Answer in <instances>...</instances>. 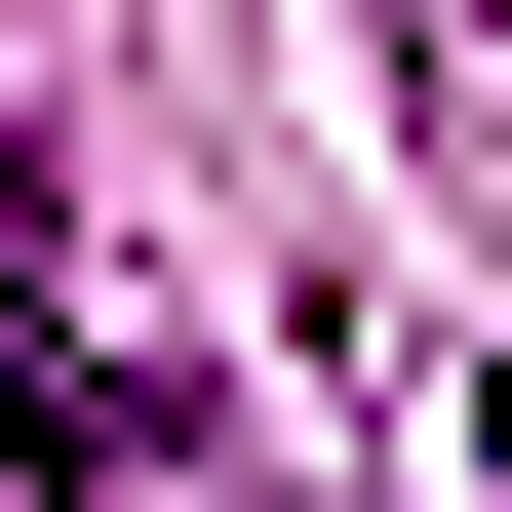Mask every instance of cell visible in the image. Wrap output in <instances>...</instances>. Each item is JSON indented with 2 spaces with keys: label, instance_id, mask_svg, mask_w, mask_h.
Here are the masks:
<instances>
[{
  "label": "cell",
  "instance_id": "6da1fadb",
  "mask_svg": "<svg viewBox=\"0 0 512 512\" xmlns=\"http://www.w3.org/2000/svg\"><path fill=\"white\" fill-rule=\"evenodd\" d=\"M0 473H158V355L79 316V237H40V119H0Z\"/></svg>",
  "mask_w": 512,
  "mask_h": 512
},
{
  "label": "cell",
  "instance_id": "7a4b0ae2",
  "mask_svg": "<svg viewBox=\"0 0 512 512\" xmlns=\"http://www.w3.org/2000/svg\"><path fill=\"white\" fill-rule=\"evenodd\" d=\"M473 473H512V394H473Z\"/></svg>",
  "mask_w": 512,
  "mask_h": 512
}]
</instances>
